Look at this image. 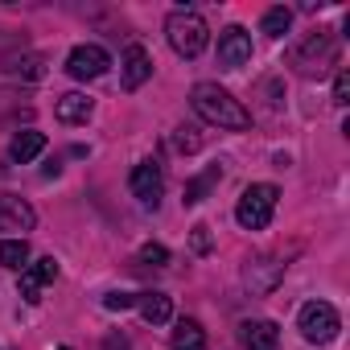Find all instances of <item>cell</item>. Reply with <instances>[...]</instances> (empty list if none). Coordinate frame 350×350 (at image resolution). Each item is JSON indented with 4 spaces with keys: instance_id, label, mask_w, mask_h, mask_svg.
Returning <instances> with one entry per match:
<instances>
[{
    "instance_id": "d6986e66",
    "label": "cell",
    "mask_w": 350,
    "mask_h": 350,
    "mask_svg": "<svg viewBox=\"0 0 350 350\" xmlns=\"http://www.w3.org/2000/svg\"><path fill=\"white\" fill-rule=\"evenodd\" d=\"M219 178H223V169H219V165H211V169L202 173V178L186 182V206H198V202H202V198L211 194V186H215Z\"/></svg>"
},
{
    "instance_id": "d4e9b609",
    "label": "cell",
    "mask_w": 350,
    "mask_h": 350,
    "mask_svg": "<svg viewBox=\"0 0 350 350\" xmlns=\"http://www.w3.org/2000/svg\"><path fill=\"white\" fill-rule=\"evenodd\" d=\"M190 247H194L198 256H206V252H211V227H194V235H190Z\"/></svg>"
},
{
    "instance_id": "52a82bcc",
    "label": "cell",
    "mask_w": 350,
    "mask_h": 350,
    "mask_svg": "<svg viewBox=\"0 0 350 350\" xmlns=\"http://www.w3.org/2000/svg\"><path fill=\"white\" fill-rule=\"evenodd\" d=\"M247 62H252V33H247L243 25L223 29V33H219V66L239 70V66H247Z\"/></svg>"
},
{
    "instance_id": "ba28073f",
    "label": "cell",
    "mask_w": 350,
    "mask_h": 350,
    "mask_svg": "<svg viewBox=\"0 0 350 350\" xmlns=\"http://www.w3.org/2000/svg\"><path fill=\"white\" fill-rule=\"evenodd\" d=\"M128 186H132V194L144 202V206H157V198H161V190H165V178H161V165L157 161H140L136 169H132V178H128Z\"/></svg>"
},
{
    "instance_id": "2e32d148",
    "label": "cell",
    "mask_w": 350,
    "mask_h": 350,
    "mask_svg": "<svg viewBox=\"0 0 350 350\" xmlns=\"http://www.w3.org/2000/svg\"><path fill=\"white\" fill-rule=\"evenodd\" d=\"M173 350H206V329L194 317H182L173 329Z\"/></svg>"
},
{
    "instance_id": "44dd1931",
    "label": "cell",
    "mask_w": 350,
    "mask_h": 350,
    "mask_svg": "<svg viewBox=\"0 0 350 350\" xmlns=\"http://www.w3.org/2000/svg\"><path fill=\"white\" fill-rule=\"evenodd\" d=\"M198 144H202L198 128H178V136H173V148H178V152H194Z\"/></svg>"
},
{
    "instance_id": "7c38bea8",
    "label": "cell",
    "mask_w": 350,
    "mask_h": 350,
    "mask_svg": "<svg viewBox=\"0 0 350 350\" xmlns=\"http://www.w3.org/2000/svg\"><path fill=\"white\" fill-rule=\"evenodd\" d=\"M148 75H152V58H148V50H144V46H128V50H124V87L136 91V87L148 83Z\"/></svg>"
},
{
    "instance_id": "277c9868",
    "label": "cell",
    "mask_w": 350,
    "mask_h": 350,
    "mask_svg": "<svg viewBox=\"0 0 350 350\" xmlns=\"http://www.w3.org/2000/svg\"><path fill=\"white\" fill-rule=\"evenodd\" d=\"M338 309L329 305V301H309V305H301V313H297V329H301V338L305 342H329L334 334H338Z\"/></svg>"
},
{
    "instance_id": "cb8c5ba5",
    "label": "cell",
    "mask_w": 350,
    "mask_h": 350,
    "mask_svg": "<svg viewBox=\"0 0 350 350\" xmlns=\"http://www.w3.org/2000/svg\"><path fill=\"white\" fill-rule=\"evenodd\" d=\"M103 305H107V309H116V313H120V309H132V305H136V293H107V297H103Z\"/></svg>"
},
{
    "instance_id": "6da1fadb",
    "label": "cell",
    "mask_w": 350,
    "mask_h": 350,
    "mask_svg": "<svg viewBox=\"0 0 350 350\" xmlns=\"http://www.w3.org/2000/svg\"><path fill=\"white\" fill-rule=\"evenodd\" d=\"M190 103H194V111H198L206 124H219V128H231V132L252 128V111H247L231 91H223L219 83H198V87L190 91Z\"/></svg>"
},
{
    "instance_id": "ffe728a7",
    "label": "cell",
    "mask_w": 350,
    "mask_h": 350,
    "mask_svg": "<svg viewBox=\"0 0 350 350\" xmlns=\"http://www.w3.org/2000/svg\"><path fill=\"white\" fill-rule=\"evenodd\" d=\"M288 25H293V13H288V9H268L260 29H264L268 38H284V33H288Z\"/></svg>"
},
{
    "instance_id": "e0dca14e",
    "label": "cell",
    "mask_w": 350,
    "mask_h": 350,
    "mask_svg": "<svg viewBox=\"0 0 350 350\" xmlns=\"http://www.w3.org/2000/svg\"><path fill=\"white\" fill-rule=\"evenodd\" d=\"M280 272H284V264H272V260H260V264H247V284L256 288V293H268L276 280H280Z\"/></svg>"
},
{
    "instance_id": "7a4b0ae2",
    "label": "cell",
    "mask_w": 350,
    "mask_h": 350,
    "mask_svg": "<svg viewBox=\"0 0 350 350\" xmlns=\"http://www.w3.org/2000/svg\"><path fill=\"white\" fill-rule=\"evenodd\" d=\"M165 33H169V46L178 50L182 58H198L206 50V21L194 13V9H173L169 21H165Z\"/></svg>"
},
{
    "instance_id": "8992f818",
    "label": "cell",
    "mask_w": 350,
    "mask_h": 350,
    "mask_svg": "<svg viewBox=\"0 0 350 350\" xmlns=\"http://www.w3.org/2000/svg\"><path fill=\"white\" fill-rule=\"evenodd\" d=\"M107 66H111V58H107V50H103V46H75V50H70V58H66V75H70V79H79V83L107 75Z\"/></svg>"
},
{
    "instance_id": "5b68a950",
    "label": "cell",
    "mask_w": 350,
    "mask_h": 350,
    "mask_svg": "<svg viewBox=\"0 0 350 350\" xmlns=\"http://www.w3.org/2000/svg\"><path fill=\"white\" fill-rule=\"evenodd\" d=\"M334 58H338V50H334V42H329V33H325V29H317L305 46H297V50H293V66H297L301 75H321Z\"/></svg>"
},
{
    "instance_id": "5bb4252c",
    "label": "cell",
    "mask_w": 350,
    "mask_h": 350,
    "mask_svg": "<svg viewBox=\"0 0 350 350\" xmlns=\"http://www.w3.org/2000/svg\"><path fill=\"white\" fill-rule=\"evenodd\" d=\"M136 305H140V317L148 325H165L173 317V301L165 293H136Z\"/></svg>"
},
{
    "instance_id": "ac0fdd59",
    "label": "cell",
    "mask_w": 350,
    "mask_h": 350,
    "mask_svg": "<svg viewBox=\"0 0 350 350\" xmlns=\"http://www.w3.org/2000/svg\"><path fill=\"white\" fill-rule=\"evenodd\" d=\"M0 264L13 268V272H25L29 268V243L25 239H0Z\"/></svg>"
},
{
    "instance_id": "9c48e42d",
    "label": "cell",
    "mask_w": 350,
    "mask_h": 350,
    "mask_svg": "<svg viewBox=\"0 0 350 350\" xmlns=\"http://www.w3.org/2000/svg\"><path fill=\"white\" fill-rule=\"evenodd\" d=\"M33 211L29 202L13 198V194H0V231H33Z\"/></svg>"
},
{
    "instance_id": "7402d4cb",
    "label": "cell",
    "mask_w": 350,
    "mask_h": 350,
    "mask_svg": "<svg viewBox=\"0 0 350 350\" xmlns=\"http://www.w3.org/2000/svg\"><path fill=\"white\" fill-rule=\"evenodd\" d=\"M140 260L152 264V268H165V264H169V252H165L161 243H144V247H140Z\"/></svg>"
},
{
    "instance_id": "4fadbf2b",
    "label": "cell",
    "mask_w": 350,
    "mask_h": 350,
    "mask_svg": "<svg viewBox=\"0 0 350 350\" xmlns=\"http://www.w3.org/2000/svg\"><path fill=\"white\" fill-rule=\"evenodd\" d=\"M42 148H46V132H33V128L17 132V136L9 140V157H13L17 165H29V161H33Z\"/></svg>"
},
{
    "instance_id": "3957f363",
    "label": "cell",
    "mask_w": 350,
    "mask_h": 350,
    "mask_svg": "<svg viewBox=\"0 0 350 350\" xmlns=\"http://www.w3.org/2000/svg\"><path fill=\"white\" fill-rule=\"evenodd\" d=\"M276 198H280V190H276L272 182L247 186V190H243V198H239V206H235V219H239V227H243V231H264V227L272 223Z\"/></svg>"
},
{
    "instance_id": "8fae6325",
    "label": "cell",
    "mask_w": 350,
    "mask_h": 350,
    "mask_svg": "<svg viewBox=\"0 0 350 350\" xmlns=\"http://www.w3.org/2000/svg\"><path fill=\"white\" fill-rule=\"evenodd\" d=\"M243 334V346L247 350H276L280 346V329H276V321H268V317H256V321H243L239 325Z\"/></svg>"
},
{
    "instance_id": "9a60e30c",
    "label": "cell",
    "mask_w": 350,
    "mask_h": 350,
    "mask_svg": "<svg viewBox=\"0 0 350 350\" xmlns=\"http://www.w3.org/2000/svg\"><path fill=\"white\" fill-rule=\"evenodd\" d=\"M91 107H95V103H91L87 95L70 91V95H62V99H58V107H54V111H58V120H62V124H87Z\"/></svg>"
},
{
    "instance_id": "603a6c76",
    "label": "cell",
    "mask_w": 350,
    "mask_h": 350,
    "mask_svg": "<svg viewBox=\"0 0 350 350\" xmlns=\"http://www.w3.org/2000/svg\"><path fill=\"white\" fill-rule=\"evenodd\" d=\"M334 103H350V75L346 70H338V79H334Z\"/></svg>"
},
{
    "instance_id": "30bf717a",
    "label": "cell",
    "mask_w": 350,
    "mask_h": 350,
    "mask_svg": "<svg viewBox=\"0 0 350 350\" xmlns=\"http://www.w3.org/2000/svg\"><path fill=\"white\" fill-rule=\"evenodd\" d=\"M54 276H58V264H54L50 256H46V260H38V264H29V268L21 272V297H25L29 305H38V301H42V297H38V293H42V284H50Z\"/></svg>"
}]
</instances>
